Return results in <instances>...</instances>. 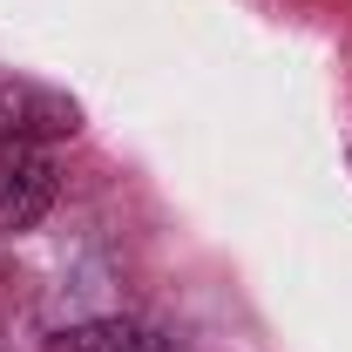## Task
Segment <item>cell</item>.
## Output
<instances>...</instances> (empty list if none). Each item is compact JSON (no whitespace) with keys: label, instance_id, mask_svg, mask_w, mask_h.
Returning a JSON list of instances; mask_svg holds the SVG:
<instances>
[{"label":"cell","instance_id":"6da1fadb","mask_svg":"<svg viewBox=\"0 0 352 352\" xmlns=\"http://www.w3.org/2000/svg\"><path fill=\"white\" fill-rule=\"evenodd\" d=\"M75 129H82V102L68 88H47L0 68V149H47Z\"/></svg>","mask_w":352,"mask_h":352},{"label":"cell","instance_id":"7a4b0ae2","mask_svg":"<svg viewBox=\"0 0 352 352\" xmlns=\"http://www.w3.org/2000/svg\"><path fill=\"white\" fill-rule=\"evenodd\" d=\"M54 190H61V170L47 149H7L0 156V237H21L54 210Z\"/></svg>","mask_w":352,"mask_h":352},{"label":"cell","instance_id":"3957f363","mask_svg":"<svg viewBox=\"0 0 352 352\" xmlns=\"http://www.w3.org/2000/svg\"><path fill=\"white\" fill-rule=\"evenodd\" d=\"M41 352H170V339L156 325H135V318H88V325L54 332Z\"/></svg>","mask_w":352,"mask_h":352}]
</instances>
